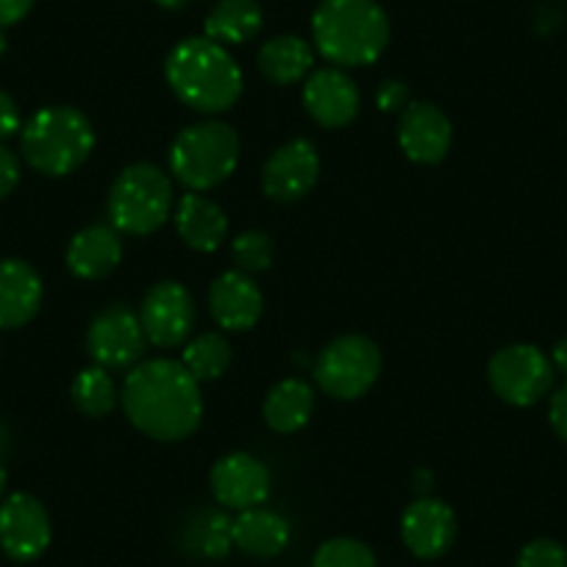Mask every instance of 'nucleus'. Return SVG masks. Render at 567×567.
<instances>
[{
  "label": "nucleus",
  "mask_w": 567,
  "mask_h": 567,
  "mask_svg": "<svg viewBox=\"0 0 567 567\" xmlns=\"http://www.w3.org/2000/svg\"><path fill=\"white\" fill-rule=\"evenodd\" d=\"M0 460H3V456H0ZM7 482H9L7 467H3V462H0V498H3V493H7Z\"/></svg>",
  "instance_id": "39"
},
{
  "label": "nucleus",
  "mask_w": 567,
  "mask_h": 567,
  "mask_svg": "<svg viewBox=\"0 0 567 567\" xmlns=\"http://www.w3.org/2000/svg\"><path fill=\"white\" fill-rule=\"evenodd\" d=\"M117 390L106 368H86L73 381V403L86 417H103L117 406Z\"/></svg>",
  "instance_id": "26"
},
{
  "label": "nucleus",
  "mask_w": 567,
  "mask_h": 567,
  "mask_svg": "<svg viewBox=\"0 0 567 567\" xmlns=\"http://www.w3.org/2000/svg\"><path fill=\"white\" fill-rule=\"evenodd\" d=\"M23 131V120H20V109L9 92L0 90V142Z\"/></svg>",
  "instance_id": "32"
},
{
  "label": "nucleus",
  "mask_w": 567,
  "mask_h": 567,
  "mask_svg": "<svg viewBox=\"0 0 567 567\" xmlns=\"http://www.w3.org/2000/svg\"><path fill=\"white\" fill-rule=\"evenodd\" d=\"M231 539L243 554L254 559H272L290 543V523L278 512L254 506L243 509L237 520H231Z\"/></svg>",
  "instance_id": "20"
},
{
  "label": "nucleus",
  "mask_w": 567,
  "mask_h": 567,
  "mask_svg": "<svg viewBox=\"0 0 567 567\" xmlns=\"http://www.w3.org/2000/svg\"><path fill=\"white\" fill-rule=\"evenodd\" d=\"M51 517L40 498L14 493L0 504V548L14 561H34L51 545Z\"/></svg>",
  "instance_id": "9"
},
{
  "label": "nucleus",
  "mask_w": 567,
  "mask_h": 567,
  "mask_svg": "<svg viewBox=\"0 0 567 567\" xmlns=\"http://www.w3.org/2000/svg\"><path fill=\"white\" fill-rule=\"evenodd\" d=\"M239 162V136L228 123L187 125L171 145V171L193 193L226 182Z\"/></svg>",
  "instance_id": "5"
},
{
  "label": "nucleus",
  "mask_w": 567,
  "mask_h": 567,
  "mask_svg": "<svg viewBox=\"0 0 567 567\" xmlns=\"http://www.w3.org/2000/svg\"><path fill=\"white\" fill-rule=\"evenodd\" d=\"M145 331L140 315L125 307H112L92 320L86 331V351L97 368H131L145 351Z\"/></svg>",
  "instance_id": "12"
},
{
  "label": "nucleus",
  "mask_w": 567,
  "mask_h": 567,
  "mask_svg": "<svg viewBox=\"0 0 567 567\" xmlns=\"http://www.w3.org/2000/svg\"><path fill=\"white\" fill-rule=\"evenodd\" d=\"M312 34L318 51L337 68H364L384 53L390 20L375 0H320Z\"/></svg>",
  "instance_id": "3"
},
{
  "label": "nucleus",
  "mask_w": 567,
  "mask_h": 567,
  "mask_svg": "<svg viewBox=\"0 0 567 567\" xmlns=\"http://www.w3.org/2000/svg\"><path fill=\"white\" fill-rule=\"evenodd\" d=\"M20 184V162L12 151L0 142V200L14 193Z\"/></svg>",
  "instance_id": "31"
},
{
  "label": "nucleus",
  "mask_w": 567,
  "mask_h": 567,
  "mask_svg": "<svg viewBox=\"0 0 567 567\" xmlns=\"http://www.w3.org/2000/svg\"><path fill=\"white\" fill-rule=\"evenodd\" d=\"M189 543H193L195 554L206 556V559H223L231 550V520L220 512H204L195 517L193 528H189Z\"/></svg>",
  "instance_id": "27"
},
{
  "label": "nucleus",
  "mask_w": 567,
  "mask_h": 567,
  "mask_svg": "<svg viewBox=\"0 0 567 567\" xmlns=\"http://www.w3.org/2000/svg\"><path fill=\"white\" fill-rule=\"evenodd\" d=\"M7 445H9V432H7V425L0 423V456L7 454Z\"/></svg>",
  "instance_id": "37"
},
{
  "label": "nucleus",
  "mask_w": 567,
  "mask_h": 567,
  "mask_svg": "<svg viewBox=\"0 0 567 567\" xmlns=\"http://www.w3.org/2000/svg\"><path fill=\"white\" fill-rule=\"evenodd\" d=\"M320 176V156L309 140H290L272 151L261 171V187L267 198L278 204H296L312 193Z\"/></svg>",
  "instance_id": "11"
},
{
  "label": "nucleus",
  "mask_w": 567,
  "mask_h": 567,
  "mask_svg": "<svg viewBox=\"0 0 567 567\" xmlns=\"http://www.w3.org/2000/svg\"><path fill=\"white\" fill-rule=\"evenodd\" d=\"M95 148L90 117L73 106H48L20 131V151L34 171L62 178L79 171Z\"/></svg>",
  "instance_id": "4"
},
{
  "label": "nucleus",
  "mask_w": 567,
  "mask_h": 567,
  "mask_svg": "<svg viewBox=\"0 0 567 567\" xmlns=\"http://www.w3.org/2000/svg\"><path fill=\"white\" fill-rule=\"evenodd\" d=\"M515 567H567V548L556 539L539 537L523 545Z\"/></svg>",
  "instance_id": "30"
},
{
  "label": "nucleus",
  "mask_w": 567,
  "mask_h": 567,
  "mask_svg": "<svg viewBox=\"0 0 567 567\" xmlns=\"http://www.w3.org/2000/svg\"><path fill=\"white\" fill-rule=\"evenodd\" d=\"M156 3H159L162 9H184V3H187V0H156Z\"/></svg>",
  "instance_id": "38"
},
{
  "label": "nucleus",
  "mask_w": 567,
  "mask_h": 567,
  "mask_svg": "<svg viewBox=\"0 0 567 567\" xmlns=\"http://www.w3.org/2000/svg\"><path fill=\"white\" fill-rule=\"evenodd\" d=\"M550 362H554V368L559 370L561 375H567V337H561V340L554 346V351H550Z\"/></svg>",
  "instance_id": "36"
},
{
  "label": "nucleus",
  "mask_w": 567,
  "mask_h": 567,
  "mask_svg": "<svg viewBox=\"0 0 567 567\" xmlns=\"http://www.w3.org/2000/svg\"><path fill=\"white\" fill-rule=\"evenodd\" d=\"M261 7L256 0H220L206 18V37L217 45H239L261 31Z\"/></svg>",
  "instance_id": "24"
},
{
  "label": "nucleus",
  "mask_w": 567,
  "mask_h": 567,
  "mask_svg": "<svg viewBox=\"0 0 567 567\" xmlns=\"http://www.w3.org/2000/svg\"><path fill=\"white\" fill-rule=\"evenodd\" d=\"M401 537L417 559H437L456 539L454 509L445 501L417 498L403 512Z\"/></svg>",
  "instance_id": "15"
},
{
  "label": "nucleus",
  "mask_w": 567,
  "mask_h": 567,
  "mask_svg": "<svg viewBox=\"0 0 567 567\" xmlns=\"http://www.w3.org/2000/svg\"><path fill=\"white\" fill-rule=\"evenodd\" d=\"M140 323L154 346H182L195 326V301L187 287L178 281L156 284L142 301Z\"/></svg>",
  "instance_id": "10"
},
{
  "label": "nucleus",
  "mask_w": 567,
  "mask_h": 567,
  "mask_svg": "<svg viewBox=\"0 0 567 567\" xmlns=\"http://www.w3.org/2000/svg\"><path fill=\"white\" fill-rule=\"evenodd\" d=\"M34 0H0V29L20 23L31 12Z\"/></svg>",
  "instance_id": "35"
},
{
  "label": "nucleus",
  "mask_w": 567,
  "mask_h": 567,
  "mask_svg": "<svg viewBox=\"0 0 567 567\" xmlns=\"http://www.w3.org/2000/svg\"><path fill=\"white\" fill-rule=\"evenodd\" d=\"M381 373V351L370 337L342 334L320 351L315 379L337 401L362 398Z\"/></svg>",
  "instance_id": "7"
},
{
  "label": "nucleus",
  "mask_w": 567,
  "mask_h": 567,
  "mask_svg": "<svg viewBox=\"0 0 567 567\" xmlns=\"http://www.w3.org/2000/svg\"><path fill=\"white\" fill-rule=\"evenodd\" d=\"M312 48L307 45V40H301V37L296 34L272 37V40L265 42L259 51L261 75L278 86L298 84V81L312 70Z\"/></svg>",
  "instance_id": "23"
},
{
  "label": "nucleus",
  "mask_w": 567,
  "mask_h": 567,
  "mask_svg": "<svg viewBox=\"0 0 567 567\" xmlns=\"http://www.w3.org/2000/svg\"><path fill=\"white\" fill-rule=\"evenodd\" d=\"M548 420H550V429L556 432V437H559L561 443H567V384L559 386V390L550 395Z\"/></svg>",
  "instance_id": "33"
},
{
  "label": "nucleus",
  "mask_w": 567,
  "mask_h": 567,
  "mask_svg": "<svg viewBox=\"0 0 567 567\" xmlns=\"http://www.w3.org/2000/svg\"><path fill=\"white\" fill-rule=\"evenodd\" d=\"M375 101H379L381 112H392V109L409 106L406 84H401V81H386V84L379 90V95H375Z\"/></svg>",
  "instance_id": "34"
},
{
  "label": "nucleus",
  "mask_w": 567,
  "mask_h": 567,
  "mask_svg": "<svg viewBox=\"0 0 567 567\" xmlns=\"http://www.w3.org/2000/svg\"><path fill=\"white\" fill-rule=\"evenodd\" d=\"M212 318L226 331H248L259 323L265 298L254 278L243 270H228L215 278L209 290Z\"/></svg>",
  "instance_id": "17"
},
{
  "label": "nucleus",
  "mask_w": 567,
  "mask_h": 567,
  "mask_svg": "<svg viewBox=\"0 0 567 567\" xmlns=\"http://www.w3.org/2000/svg\"><path fill=\"white\" fill-rule=\"evenodd\" d=\"M398 142L401 151L417 165H437L449 156L454 128L445 112L429 101L409 103L398 123Z\"/></svg>",
  "instance_id": "13"
},
{
  "label": "nucleus",
  "mask_w": 567,
  "mask_h": 567,
  "mask_svg": "<svg viewBox=\"0 0 567 567\" xmlns=\"http://www.w3.org/2000/svg\"><path fill=\"white\" fill-rule=\"evenodd\" d=\"M173 209V184L156 165L125 167L109 193V217L123 234H154Z\"/></svg>",
  "instance_id": "6"
},
{
  "label": "nucleus",
  "mask_w": 567,
  "mask_h": 567,
  "mask_svg": "<svg viewBox=\"0 0 567 567\" xmlns=\"http://www.w3.org/2000/svg\"><path fill=\"white\" fill-rule=\"evenodd\" d=\"M554 362L537 346H506L493 353L487 379L495 395L512 406H532L543 401L554 386Z\"/></svg>",
  "instance_id": "8"
},
{
  "label": "nucleus",
  "mask_w": 567,
  "mask_h": 567,
  "mask_svg": "<svg viewBox=\"0 0 567 567\" xmlns=\"http://www.w3.org/2000/svg\"><path fill=\"white\" fill-rule=\"evenodd\" d=\"M123 243L114 226H90L75 234L68 245V267L81 281H97L117 270Z\"/></svg>",
  "instance_id": "19"
},
{
  "label": "nucleus",
  "mask_w": 567,
  "mask_h": 567,
  "mask_svg": "<svg viewBox=\"0 0 567 567\" xmlns=\"http://www.w3.org/2000/svg\"><path fill=\"white\" fill-rule=\"evenodd\" d=\"M198 384L182 362L151 359L125 375L120 401L142 434L159 443H178L187 440L204 417Z\"/></svg>",
  "instance_id": "1"
},
{
  "label": "nucleus",
  "mask_w": 567,
  "mask_h": 567,
  "mask_svg": "<svg viewBox=\"0 0 567 567\" xmlns=\"http://www.w3.org/2000/svg\"><path fill=\"white\" fill-rule=\"evenodd\" d=\"M7 53V37H3V29H0V56Z\"/></svg>",
  "instance_id": "40"
},
{
  "label": "nucleus",
  "mask_w": 567,
  "mask_h": 567,
  "mask_svg": "<svg viewBox=\"0 0 567 567\" xmlns=\"http://www.w3.org/2000/svg\"><path fill=\"white\" fill-rule=\"evenodd\" d=\"M182 364L195 381H215L231 364V346L217 331H206V334H198L193 342H187Z\"/></svg>",
  "instance_id": "25"
},
{
  "label": "nucleus",
  "mask_w": 567,
  "mask_h": 567,
  "mask_svg": "<svg viewBox=\"0 0 567 567\" xmlns=\"http://www.w3.org/2000/svg\"><path fill=\"white\" fill-rule=\"evenodd\" d=\"M212 495L228 509H254L270 495V471L250 454H228L212 467Z\"/></svg>",
  "instance_id": "14"
},
{
  "label": "nucleus",
  "mask_w": 567,
  "mask_h": 567,
  "mask_svg": "<svg viewBox=\"0 0 567 567\" xmlns=\"http://www.w3.org/2000/svg\"><path fill=\"white\" fill-rule=\"evenodd\" d=\"M315 412V392L307 381L301 379H284L267 392L265 406V423L278 434H296L309 423Z\"/></svg>",
  "instance_id": "22"
},
{
  "label": "nucleus",
  "mask_w": 567,
  "mask_h": 567,
  "mask_svg": "<svg viewBox=\"0 0 567 567\" xmlns=\"http://www.w3.org/2000/svg\"><path fill=\"white\" fill-rule=\"evenodd\" d=\"M312 567H375L373 550L351 537L329 539L315 554Z\"/></svg>",
  "instance_id": "28"
},
{
  "label": "nucleus",
  "mask_w": 567,
  "mask_h": 567,
  "mask_svg": "<svg viewBox=\"0 0 567 567\" xmlns=\"http://www.w3.org/2000/svg\"><path fill=\"white\" fill-rule=\"evenodd\" d=\"M165 73L178 101L195 112H228L243 95V70L231 53L209 37H189L178 42L167 56Z\"/></svg>",
  "instance_id": "2"
},
{
  "label": "nucleus",
  "mask_w": 567,
  "mask_h": 567,
  "mask_svg": "<svg viewBox=\"0 0 567 567\" xmlns=\"http://www.w3.org/2000/svg\"><path fill=\"white\" fill-rule=\"evenodd\" d=\"M176 231L189 248L200 250V254H212L226 239L228 217L215 200H209L206 195L189 193L178 200Z\"/></svg>",
  "instance_id": "21"
},
{
  "label": "nucleus",
  "mask_w": 567,
  "mask_h": 567,
  "mask_svg": "<svg viewBox=\"0 0 567 567\" xmlns=\"http://www.w3.org/2000/svg\"><path fill=\"white\" fill-rule=\"evenodd\" d=\"M303 106L323 128H342L359 114L362 95L351 75L337 68H326L318 70L303 86Z\"/></svg>",
  "instance_id": "16"
},
{
  "label": "nucleus",
  "mask_w": 567,
  "mask_h": 567,
  "mask_svg": "<svg viewBox=\"0 0 567 567\" xmlns=\"http://www.w3.org/2000/svg\"><path fill=\"white\" fill-rule=\"evenodd\" d=\"M42 307V278L29 261H0V329H20Z\"/></svg>",
  "instance_id": "18"
},
{
  "label": "nucleus",
  "mask_w": 567,
  "mask_h": 567,
  "mask_svg": "<svg viewBox=\"0 0 567 567\" xmlns=\"http://www.w3.org/2000/svg\"><path fill=\"white\" fill-rule=\"evenodd\" d=\"M231 254H234V261H237V267L243 272H261L272 265L276 245H272L270 234L243 231L234 237Z\"/></svg>",
  "instance_id": "29"
}]
</instances>
